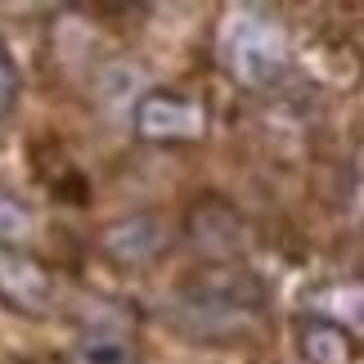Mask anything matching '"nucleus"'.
<instances>
[{
	"instance_id": "nucleus-3",
	"label": "nucleus",
	"mask_w": 364,
	"mask_h": 364,
	"mask_svg": "<svg viewBox=\"0 0 364 364\" xmlns=\"http://www.w3.org/2000/svg\"><path fill=\"white\" fill-rule=\"evenodd\" d=\"M131 131L158 149L198 144L207 135V104L180 90H144L131 108Z\"/></svg>"
},
{
	"instance_id": "nucleus-9",
	"label": "nucleus",
	"mask_w": 364,
	"mask_h": 364,
	"mask_svg": "<svg viewBox=\"0 0 364 364\" xmlns=\"http://www.w3.org/2000/svg\"><path fill=\"white\" fill-rule=\"evenodd\" d=\"M18 86H23V77H18V63H14L9 46L0 41V117H5L14 104H18Z\"/></svg>"
},
{
	"instance_id": "nucleus-4",
	"label": "nucleus",
	"mask_w": 364,
	"mask_h": 364,
	"mask_svg": "<svg viewBox=\"0 0 364 364\" xmlns=\"http://www.w3.org/2000/svg\"><path fill=\"white\" fill-rule=\"evenodd\" d=\"M59 301L50 265L27 247H0V306L23 319H46Z\"/></svg>"
},
{
	"instance_id": "nucleus-2",
	"label": "nucleus",
	"mask_w": 364,
	"mask_h": 364,
	"mask_svg": "<svg viewBox=\"0 0 364 364\" xmlns=\"http://www.w3.org/2000/svg\"><path fill=\"white\" fill-rule=\"evenodd\" d=\"M220 63L243 90H274L292 68V41L270 9H234L220 36Z\"/></svg>"
},
{
	"instance_id": "nucleus-5",
	"label": "nucleus",
	"mask_w": 364,
	"mask_h": 364,
	"mask_svg": "<svg viewBox=\"0 0 364 364\" xmlns=\"http://www.w3.org/2000/svg\"><path fill=\"white\" fill-rule=\"evenodd\" d=\"M171 247V225L158 212H135L126 220H113L100 234V252L113 265H126V270H139V265H153L162 252Z\"/></svg>"
},
{
	"instance_id": "nucleus-7",
	"label": "nucleus",
	"mask_w": 364,
	"mask_h": 364,
	"mask_svg": "<svg viewBox=\"0 0 364 364\" xmlns=\"http://www.w3.org/2000/svg\"><path fill=\"white\" fill-rule=\"evenodd\" d=\"M63 364H139V346L122 328H86L68 346Z\"/></svg>"
},
{
	"instance_id": "nucleus-1",
	"label": "nucleus",
	"mask_w": 364,
	"mask_h": 364,
	"mask_svg": "<svg viewBox=\"0 0 364 364\" xmlns=\"http://www.w3.org/2000/svg\"><path fill=\"white\" fill-rule=\"evenodd\" d=\"M270 292L247 265H207L176 288L166 319L193 342L243 338L261 324Z\"/></svg>"
},
{
	"instance_id": "nucleus-8",
	"label": "nucleus",
	"mask_w": 364,
	"mask_h": 364,
	"mask_svg": "<svg viewBox=\"0 0 364 364\" xmlns=\"http://www.w3.org/2000/svg\"><path fill=\"white\" fill-rule=\"evenodd\" d=\"M36 234V212L18 193L0 189V247H27Z\"/></svg>"
},
{
	"instance_id": "nucleus-6",
	"label": "nucleus",
	"mask_w": 364,
	"mask_h": 364,
	"mask_svg": "<svg viewBox=\"0 0 364 364\" xmlns=\"http://www.w3.org/2000/svg\"><path fill=\"white\" fill-rule=\"evenodd\" d=\"M292 333H297V351L306 364H355V328L342 319L301 311L292 319Z\"/></svg>"
}]
</instances>
